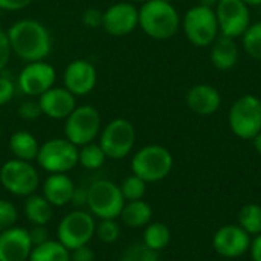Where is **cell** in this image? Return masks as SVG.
<instances>
[{
    "instance_id": "6da1fadb",
    "label": "cell",
    "mask_w": 261,
    "mask_h": 261,
    "mask_svg": "<svg viewBox=\"0 0 261 261\" xmlns=\"http://www.w3.org/2000/svg\"><path fill=\"white\" fill-rule=\"evenodd\" d=\"M11 50L23 61H43L52 50V38L47 28L34 18L15 21L8 31Z\"/></svg>"
},
{
    "instance_id": "7a4b0ae2",
    "label": "cell",
    "mask_w": 261,
    "mask_h": 261,
    "mask_svg": "<svg viewBox=\"0 0 261 261\" xmlns=\"http://www.w3.org/2000/svg\"><path fill=\"white\" fill-rule=\"evenodd\" d=\"M138 9L139 28L153 40H170L182 26L180 15L170 0H147Z\"/></svg>"
},
{
    "instance_id": "3957f363",
    "label": "cell",
    "mask_w": 261,
    "mask_h": 261,
    "mask_svg": "<svg viewBox=\"0 0 261 261\" xmlns=\"http://www.w3.org/2000/svg\"><path fill=\"white\" fill-rule=\"evenodd\" d=\"M174 159L168 148L150 144L139 148L130 162L132 173L147 184H156L167 179L173 170Z\"/></svg>"
},
{
    "instance_id": "277c9868",
    "label": "cell",
    "mask_w": 261,
    "mask_h": 261,
    "mask_svg": "<svg viewBox=\"0 0 261 261\" xmlns=\"http://www.w3.org/2000/svg\"><path fill=\"white\" fill-rule=\"evenodd\" d=\"M182 29L191 44L197 47L211 46L220 34L214 8L202 3L190 8L182 18Z\"/></svg>"
},
{
    "instance_id": "5b68a950",
    "label": "cell",
    "mask_w": 261,
    "mask_h": 261,
    "mask_svg": "<svg viewBox=\"0 0 261 261\" xmlns=\"http://www.w3.org/2000/svg\"><path fill=\"white\" fill-rule=\"evenodd\" d=\"M124 205L125 200L118 184L98 179L87 187V211L95 219H119Z\"/></svg>"
},
{
    "instance_id": "8992f818",
    "label": "cell",
    "mask_w": 261,
    "mask_h": 261,
    "mask_svg": "<svg viewBox=\"0 0 261 261\" xmlns=\"http://www.w3.org/2000/svg\"><path fill=\"white\" fill-rule=\"evenodd\" d=\"M231 132L243 139L252 141L261 132V99L257 95L246 93L236 99L228 112Z\"/></svg>"
},
{
    "instance_id": "52a82bcc",
    "label": "cell",
    "mask_w": 261,
    "mask_h": 261,
    "mask_svg": "<svg viewBox=\"0 0 261 261\" xmlns=\"http://www.w3.org/2000/svg\"><path fill=\"white\" fill-rule=\"evenodd\" d=\"M95 229L96 219L87 210H73L58 222L55 239L69 251H73L89 245L95 237Z\"/></svg>"
},
{
    "instance_id": "ba28073f",
    "label": "cell",
    "mask_w": 261,
    "mask_h": 261,
    "mask_svg": "<svg viewBox=\"0 0 261 261\" xmlns=\"http://www.w3.org/2000/svg\"><path fill=\"white\" fill-rule=\"evenodd\" d=\"M0 185L15 197L35 194L40 187V174L32 162L9 159L0 165Z\"/></svg>"
},
{
    "instance_id": "9c48e42d",
    "label": "cell",
    "mask_w": 261,
    "mask_h": 261,
    "mask_svg": "<svg viewBox=\"0 0 261 261\" xmlns=\"http://www.w3.org/2000/svg\"><path fill=\"white\" fill-rule=\"evenodd\" d=\"M101 115L98 109L90 104L76 106L75 110L64 119V138L76 147L95 142L101 133Z\"/></svg>"
},
{
    "instance_id": "30bf717a",
    "label": "cell",
    "mask_w": 261,
    "mask_h": 261,
    "mask_svg": "<svg viewBox=\"0 0 261 261\" xmlns=\"http://www.w3.org/2000/svg\"><path fill=\"white\" fill-rule=\"evenodd\" d=\"M35 162L47 174L69 173L78 165V147L66 138H52L40 144Z\"/></svg>"
},
{
    "instance_id": "8fae6325",
    "label": "cell",
    "mask_w": 261,
    "mask_h": 261,
    "mask_svg": "<svg viewBox=\"0 0 261 261\" xmlns=\"http://www.w3.org/2000/svg\"><path fill=\"white\" fill-rule=\"evenodd\" d=\"M98 144L106 153L107 159L121 161L127 158L136 144V128L125 118L112 119L98 136Z\"/></svg>"
},
{
    "instance_id": "7c38bea8",
    "label": "cell",
    "mask_w": 261,
    "mask_h": 261,
    "mask_svg": "<svg viewBox=\"0 0 261 261\" xmlns=\"http://www.w3.org/2000/svg\"><path fill=\"white\" fill-rule=\"evenodd\" d=\"M216 15L220 35L229 38H242L251 24L249 6L242 0H219L216 3Z\"/></svg>"
},
{
    "instance_id": "4fadbf2b",
    "label": "cell",
    "mask_w": 261,
    "mask_h": 261,
    "mask_svg": "<svg viewBox=\"0 0 261 261\" xmlns=\"http://www.w3.org/2000/svg\"><path fill=\"white\" fill-rule=\"evenodd\" d=\"M57 72L52 64L43 61L26 63L17 78L18 89L31 98H38L55 86Z\"/></svg>"
},
{
    "instance_id": "5bb4252c",
    "label": "cell",
    "mask_w": 261,
    "mask_h": 261,
    "mask_svg": "<svg viewBox=\"0 0 261 261\" xmlns=\"http://www.w3.org/2000/svg\"><path fill=\"white\" fill-rule=\"evenodd\" d=\"M139 26V9L132 2H118L102 11L101 28L112 37H125Z\"/></svg>"
},
{
    "instance_id": "9a60e30c",
    "label": "cell",
    "mask_w": 261,
    "mask_h": 261,
    "mask_svg": "<svg viewBox=\"0 0 261 261\" xmlns=\"http://www.w3.org/2000/svg\"><path fill=\"white\" fill-rule=\"evenodd\" d=\"M251 236L239 225H225L213 237L214 251L225 258H237L249 252Z\"/></svg>"
},
{
    "instance_id": "2e32d148",
    "label": "cell",
    "mask_w": 261,
    "mask_h": 261,
    "mask_svg": "<svg viewBox=\"0 0 261 261\" xmlns=\"http://www.w3.org/2000/svg\"><path fill=\"white\" fill-rule=\"evenodd\" d=\"M98 81V72L96 67L83 58L70 61L63 73V84L64 87L75 96H84L89 95Z\"/></svg>"
},
{
    "instance_id": "e0dca14e",
    "label": "cell",
    "mask_w": 261,
    "mask_h": 261,
    "mask_svg": "<svg viewBox=\"0 0 261 261\" xmlns=\"http://www.w3.org/2000/svg\"><path fill=\"white\" fill-rule=\"evenodd\" d=\"M34 245L29 229L12 226L0 232V261H28Z\"/></svg>"
},
{
    "instance_id": "ac0fdd59",
    "label": "cell",
    "mask_w": 261,
    "mask_h": 261,
    "mask_svg": "<svg viewBox=\"0 0 261 261\" xmlns=\"http://www.w3.org/2000/svg\"><path fill=\"white\" fill-rule=\"evenodd\" d=\"M38 104L41 113L50 119H66L78 106L76 96L72 95L64 86L63 87H50L41 96H38Z\"/></svg>"
},
{
    "instance_id": "d6986e66",
    "label": "cell",
    "mask_w": 261,
    "mask_h": 261,
    "mask_svg": "<svg viewBox=\"0 0 261 261\" xmlns=\"http://www.w3.org/2000/svg\"><path fill=\"white\" fill-rule=\"evenodd\" d=\"M187 107L199 116H211L219 112L222 106L220 92L211 84H194L185 96Z\"/></svg>"
},
{
    "instance_id": "ffe728a7",
    "label": "cell",
    "mask_w": 261,
    "mask_h": 261,
    "mask_svg": "<svg viewBox=\"0 0 261 261\" xmlns=\"http://www.w3.org/2000/svg\"><path fill=\"white\" fill-rule=\"evenodd\" d=\"M75 188L76 185L67 173L47 174L41 185V194L54 208H61L70 205Z\"/></svg>"
},
{
    "instance_id": "44dd1931",
    "label": "cell",
    "mask_w": 261,
    "mask_h": 261,
    "mask_svg": "<svg viewBox=\"0 0 261 261\" xmlns=\"http://www.w3.org/2000/svg\"><path fill=\"white\" fill-rule=\"evenodd\" d=\"M239 44L234 38L219 35L216 41L211 44L210 58L213 66L219 70L226 72L234 69L239 63Z\"/></svg>"
},
{
    "instance_id": "7402d4cb",
    "label": "cell",
    "mask_w": 261,
    "mask_h": 261,
    "mask_svg": "<svg viewBox=\"0 0 261 261\" xmlns=\"http://www.w3.org/2000/svg\"><path fill=\"white\" fill-rule=\"evenodd\" d=\"M8 148L11 154L14 156V159L34 162L40 150V142L31 132L18 130L9 136Z\"/></svg>"
},
{
    "instance_id": "603a6c76",
    "label": "cell",
    "mask_w": 261,
    "mask_h": 261,
    "mask_svg": "<svg viewBox=\"0 0 261 261\" xmlns=\"http://www.w3.org/2000/svg\"><path fill=\"white\" fill-rule=\"evenodd\" d=\"M119 219L124 226L132 229H141L145 228L150 222H153V208L144 199L125 202Z\"/></svg>"
},
{
    "instance_id": "cb8c5ba5",
    "label": "cell",
    "mask_w": 261,
    "mask_h": 261,
    "mask_svg": "<svg viewBox=\"0 0 261 261\" xmlns=\"http://www.w3.org/2000/svg\"><path fill=\"white\" fill-rule=\"evenodd\" d=\"M23 213L32 226H47L54 217V206L43 197V194H31L24 197Z\"/></svg>"
},
{
    "instance_id": "d4e9b609",
    "label": "cell",
    "mask_w": 261,
    "mask_h": 261,
    "mask_svg": "<svg viewBox=\"0 0 261 261\" xmlns=\"http://www.w3.org/2000/svg\"><path fill=\"white\" fill-rule=\"evenodd\" d=\"M28 261H70V251L57 239L34 246Z\"/></svg>"
},
{
    "instance_id": "484cf974",
    "label": "cell",
    "mask_w": 261,
    "mask_h": 261,
    "mask_svg": "<svg viewBox=\"0 0 261 261\" xmlns=\"http://www.w3.org/2000/svg\"><path fill=\"white\" fill-rule=\"evenodd\" d=\"M171 242V231L170 228L162 222H150L144 228L142 234V243L147 245L150 249L159 252L165 249Z\"/></svg>"
},
{
    "instance_id": "4316f807",
    "label": "cell",
    "mask_w": 261,
    "mask_h": 261,
    "mask_svg": "<svg viewBox=\"0 0 261 261\" xmlns=\"http://www.w3.org/2000/svg\"><path fill=\"white\" fill-rule=\"evenodd\" d=\"M107 161L106 153L102 151L98 142H90L83 147H78V165L86 170H99Z\"/></svg>"
},
{
    "instance_id": "83f0119b",
    "label": "cell",
    "mask_w": 261,
    "mask_h": 261,
    "mask_svg": "<svg viewBox=\"0 0 261 261\" xmlns=\"http://www.w3.org/2000/svg\"><path fill=\"white\" fill-rule=\"evenodd\" d=\"M239 226L251 237L261 234V205L246 203L239 213Z\"/></svg>"
},
{
    "instance_id": "f1b7e54d",
    "label": "cell",
    "mask_w": 261,
    "mask_h": 261,
    "mask_svg": "<svg viewBox=\"0 0 261 261\" xmlns=\"http://www.w3.org/2000/svg\"><path fill=\"white\" fill-rule=\"evenodd\" d=\"M242 44L249 57L261 61V21L249 24L246 32L242 35Z\"/></svg>"
},
{
    "instance_id": "f546056e",
    "label": "cell",
    "mask_w": 261,
    "mask_h": 261,
    "mask_svg": "<svg viewBox=\"0 0 261 261\" xmlns=\"http://www.w3.org/2000/svg\"><path fill=\"white\" fill-rule=\"evenodd\" d=\"M95 237L104 245H113L121 237V223L118 219H102L96 222Z\"/></svg>"
},
{
    "instance_id": "4dcf8cb0",
    "label": "cell",
    "mask_w": 261,
    "mask_h": 261,
    "mask_svg": "<svg viewBox=\"0 0 261 261\" xmlns=\"http://www.w3.org/2000/svg\"><path fill=\"white\" fill-rule=\"evenodd\" d=\"M121 193L125 202H132V200H141L144 199L145 193H147V182H144L141 177H138L136 174H130L127 176L121 185Z\"/></svg>"
},
{
    "instance_id": "1f68e13d",
    "label": "cell",
    "mask_w": 261,
    "mask_h": 261,
    "mask_svg": "<svg viewBox=\"0 0 261 261\" xmlns=\"http://www.w3.org/2000/svg\"><path fill=\"white\" fill-rule=\"evenodd\" d=\"M118 261H159V255L156 251L150 249L147 245L141 242L127 246Z\"/></svg>"
},
{
    "instance_id": "d6a6232c",
    "label": "cell",
    "mask_w": 261,
    "mask_h": 261,
    "mask_svg": "<svg viewBox=\"0 0 261 261\" xmlns=\"http://www.w3.org/2000/svg\"><path fill=\"white\" fill-rule=\"evenodd\" d=\"M18 210L17 206L6 199H0V232L17 225Z\"/></svg>"
},
{
    "instance_id": "836d02e7",
    "label": "cell",
    "mask_w": 261,
    "mask_h": 261,
    "mask_svg": "<svg viewBox=\"0 0 261 261\" xmlns=\"http://www.w3.org/2000/svg\"><path fill=\"white\" fill-rule=\"evenodd\" d=\"M18 118L23 121H35L38 119L43 113L38 104V99H26L18 106Z\"/></svg>"
},
{
    "instance_id": "e575fe53",
    "label": "cell",
    "mask_w": 261,
    "mask_h": 261,
    "mask_svg": "<svg viewBox=\"0 0 261 261\" xmlns=\"http://www.w3.org/2000/svg\"><path fill=\"white\" fill-rule=\"evenodd\" d=\"M15 93V83L14 80L3 70L0 72V107L6 106Z\"/></svg>"
},
{
    "instance_id": "d590c367",
    "label": "cell",
    "mask_w": 261,
    "mask_h": 261,
    "mask_svg": "<svg viewBox=\"0 0 261 261\" xmlns=\"http://www.w3.org/2000/svg\"><path fill=\"white\" fill-rule=\"evenodd\" d=\"M11 46H9V41H8V35H6V31H3L0 28V72H3L9 63V58H11Z\"/></svg>"
},
{
    "instance_id": "8d00e7d4",
    "label": "cell",
    "mask_w": 261,
    "mask_h": 261,
    "mask_svg": "<svg viewBox=\"0 0 261 261\" xmlns=\"http://www.w3.org/2000/svg\"><path fill=\"white\" fill-rule=\"evenodd\" d=\"M81 21L86 28H98L102 24V11L95 8L86 9L81 15Z\"/></svg>"
},
{
    "instance_id": "74e56055",
    "label": "cell",
    "mask_w": 261,
    "mask_h": 261,
    "mask_svg": "<svg viewBox=\"0 0 261 261\" xmlns=\"http://www.w3.org/2000/svg\"><path fill=\"white\" fill-rule=\"evenodd\" d=\"M70 261H96V255L93 249L89 245H86L70 251Z\"/></svg>"
},
{
    "instance_id": "f35d334b",
    "label": "cell",
    "mask_w": 261,
    "mask_h": 261,
    "mask_svg": "<svg viewBox=\"0 0 261 261\" xmlns=\"http://www.w3.org/2000/svg\"><path fill=\"white\" fill-rule=\"evenodd\" d=\"M29 237L34 246H38L47 240H50V234L46 226H32L29 229Z\"/></svg>"
},
{
    "instance_id": "ab89813d",
    "label": "cell",
    "mask_w": 261,
    "mask_h": 261,
    "mask_svg": "<svg viewBox=\"0 0 261 261\" xmlns=\"http://www.w3.org/2000/svg\"><path fill=\"white\" fill-rule=\"evenodd\" d=\"M70 205L73 210H87V188L76 187L70 200Z\"/></svg>"
},
{
    "instance_id": "60d3db41",
    "label": "cell",
    "mask_w": 261,
    "mask_h": 261,
    "mask_svg": "<svg viewBox=\"0 0 261 261\" xmlns=\"http://www.w3.org/2000/svg\"><path fill=\"white\" fill-rule=\"evenodd\" d=\"M34 0H0L2 11H21L26 9Z\"/></svg>"
},
{
    "instance_id": "b9f144b4",
    "label": "cell",
    "mask_w": 261,
    "mask_h": 261,
    "mask_svg": "<svg viewBox=\"0 0 261 261\" xmlns=\"http://www.w3.org/2000/svg\"><path fill=\"white\" fill-rule=\"evenodd\" d=\"M252 261H261V234L255 236L251 240V248H249Z\"/></svg>"
},
{
    "instance_id": "7bdbcfd3",
    "label": "cell",
    "mask_w": 261,
    "mask_h": 261,
    "mask_svg": "<svg viewBox=\"0 0 261 261\" xmlns=\"http://www.w3.org/2000/svg\"><path fill=\"white\" fill-rule=\"evenodd\" d=\"M252 144H254V148H255V151L258 153L261 156V132L252 139Z\"/></svg>"
},
{
    "instance_id": "ee69618b",
    "label": "cell",
    "mask_w": 261,
    "mask_h": 261,
    "mask_svg": "<svg viewBox=\"0 0 261 261\" xmlns=\"http://www.w3.org/2000/svg\"><path fill=\"white\" fill-rule=\"evenodd\" d=\"M242 2H243L245 5H248L249 8H251V6H260L261 5V0H242Z\"/></svg>"
},
{
    "instance_id": "f6af8a7d",
    "label": "cell",
    "mask_w": 261,
    "mask_h": 261,
    "mask_svg": "<svg viewBox=\"0 0 261 261\" xmlns=\"http://www.w3.org/2000/svg\"><path fill=\"white\" fill-rule=\"evenodd\" d=\"M219 0H202V5H206V6H216Z\"/></svg>"
},
{
    "instance_id": "bcb514c9",
    "label": "cell",
    "mask_w": 261,
    "mask_h": 261,
    "mask_svg": "<svg viewBox=\"0 0 261 261\" xmlns=\"http://www.w3.org/2000/svg\"><path fill=\"white\" fill-rule=\"evenodd\" d=\"M128 2H132V3H144V2H147V0H128Z\"/></svg>"
},
{
    "instance_id": "7dc6e473",
    "label": "cell",
    "mask_w": 261,
    "mask_h": 261,
    "mask_svg": "<svg viewBox=\"0 0 261 261\" xmlns=\"http://www.w3.org/2000/svg\"><path fill=\"white\" fill-rule=\"evenodd\" d=\"M0 138H2V127H0Z\"/></svg>"
},
{
    "instance_id": "c3c4849f",
    "label": "cell",
    "mask_w": 261,
    "mask_h": 261,
    "mask_svg": "<svg viewBox=\"0 0 261 261\" xmlns=\"http://www.w3.org/2000/svg\"><path fill=\"white\" fill-rule=\"evenodd\" d=\"M0 11H2V9H0Z\"/></svg>"
},
{
    "instance_id": "681fc988",
    "label": "cell",
    "mask_w": 261,
    "mask_h": 261,
    "mask_svg": "<svg viewBox=\"0 0 261 261\" xmlns=\"http://www.w3.org/2000/svg\"><path fill=\"white\" fill-rule=\"evenodd\" d=\"M170 2H171V0H170Z\"/></svg>"
}]
</instances>
